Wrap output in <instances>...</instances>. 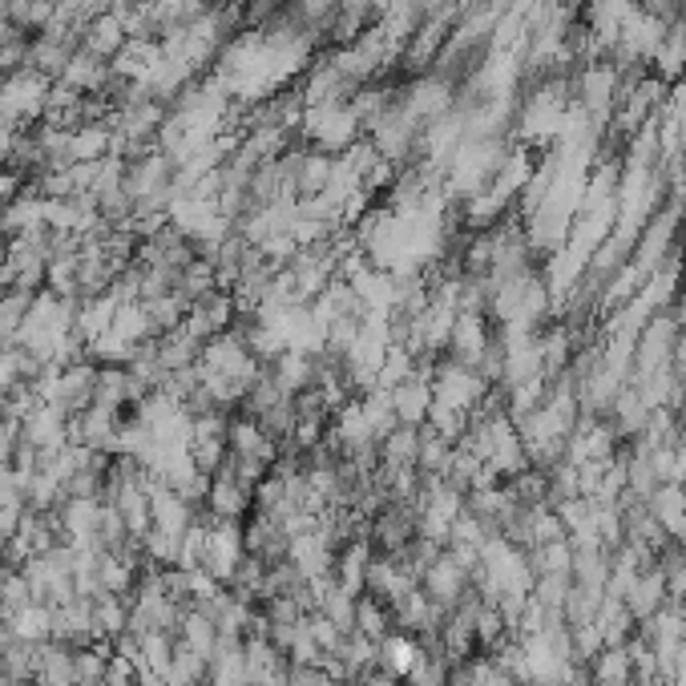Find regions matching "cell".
I'll list each match as a JSON object with an SVG mask.
<instances>
[{
  "label": "cell",
  "mask_w": 686,
  "mask_h": 686,
  "mask_svg": "<svg viewBox=\"0 0 686 686\" xmlns=\"http://www.w3.org/2000/svg\"><path fill=\"white\" fill-rule=\"evenodd\" d=\"M400 105H404V113L424 130V125L441 122L444 113L456 110V81H448L444 73H436V69L416 73V78H408L400 85Z\"/></svg>",
  "instance_id": "obj_1"
},
{
  "label": "cell",
  "mask_w": 686,
  "mask_h": 686,
  "mask_svg": "<svg viewBox=\"0 0 686 686\" xmlns=\"http://www.w3.org/2000/svg\"><path fill=\"white\" fill-rule=\"evenodd\" d=\"M432 364L436 360H421V367L412 372L408 380H400L396 387H384L387 400H392V408H396V421L400 424H412V428H421L428 421L432 412Z\"/></svg>",
  "instance_id": "obj_2"
},
{
  "label": "cell",
  "mask_w": 686,
  "mask_h": 686,
  "mask_svg": "<svg viewBox=\"0 0 686 686\" xmlns=\"http://www.w3.org/2000/svg\"><path fill=\"white\" fill-rule=\"evenodd\" d=\"M234 320H239V307H234V295L231 291H211V295H202L199 303H190L186 307V320H182V327H186L190 335H199L202 343L214 340V335L231 332Z\"/></svg>",
  "instance_id": "obj_3"
},
{
  "label": "cell",
  "mask_w": 686,
  "mask_h": 686,
  "mask_svg": "<svg viewBox=\"0 0 686 686\" xmlns=\"http://www.w3.org/2000/svg\"><path fill=\"white\" fill-rule=\"evenodd\" d=\"M493 332H497V327H493V320H488L485 311H456L444 355H453L461 364H476L481 352L488 347V340H493Z\"/></svg>",
  "instance_id": "obj_4"
},
{
  "label": "cell",
  "mask_w": 686,
  "mask_h": 686,
  "mask_svg": "<svg viewBox=\"0 0 686 686\" xmlns=\"http://www.w3.org/2000/svg\"><path fill=\"white\" fill-rule=\"evenodd\" d=\"M243 542H246V554L263 557L266 565L291 562V533L283 529V521H275V517L251 513V517L243 521Z\"/></svg>",
  "instance_id": "obj_5"
},
{
  "label": "cell",
  "mask_w": 686,
  "mask_h": 686,
  "mask_svg": "<svg viewBox=\"0 0 686 686\" xmlns=\"http://www.w3.org/2000/svg\"><path fill=\"white\" fill-rule=\"evenodd\" d=\"M206 510L214 513L219 521H246L251 510H255V488H246L243 481H234L226 468L211 476V488H206Z\"/></svg>",
  "instance_id": "obj_6"
},
{
  "label": "cell",
  "mask_w": 686,
  "mask_h": 686,
  "mask_svg": "<svg viewBox=\"0 0 686 686\" xmlns=\"http://www.w3.org/2000/svg\"><path fill=\"white\" fill-rule=\"evenodd\" d=\"M468 582H473V574H468L465 565L456 562L448 549H444V554L436 557V562H432L428 569L421 574V589L428 594L432 602H436V606H444V609H448L456 598H461V594H465Z\"/></svg>",
  "instance_id": "obj_7"
},
{
  "label": "cell",
  "mask_w": 686,
  "mask_h": 686,
  "mask_svg": "<svg viewBox=\"0 0 686 686\" xmlns=\"http://www.w3.org/2000/svg\"><path fill=\"white\" fill-rule=\"evenodd\" d=\"M226 453L231 456H246V461H263L266 468L275 465L279 456V441H271L263 428H259L251 416L243 412H231V424H226Z\"/></svg>",
  "instance_id": "obj_8"
},
{
  "label": "cell",
  "mask_w": 686,
  "mask_h": 686,
  "mask_svg": "<svg viewBox=\"0 0 686 686\" xmlns=\"http://www.w3.org/2000/svg\"><path fill=\"white\" fill-rule=\"evenodd\" d=\"M125 44H130V29H125L122 17H113V12H105V9L89 17L85 37H81V49L105 57V61H118Z\"/></svg>",
  "instance_id": "obj_9"
},
{
  "label": "cell",
  "mask_w": 686,
  "mask_h": 686,
  "mask_svg": "<svg viewBox=\"0 0 686 686\" xmlns=\"http://www.w3.org/2000/svg\"><path fill=\"white\" fill-rule=\"evenodd\" d=\"M150 525L162 533H174V537H186L190 525H194V505L167 485L150 488Z\"/></svg>",
  "instance_id": "obj_10"
},
{
  "label": "cell",
  "mask_w": 686,
  "mask_h": 686,
  "mask_svg": "<svg viewBox=\"0 0 686 686\" xmlns=\"http://www.w3.org/2000/svg\"><path fill=\"white\" fill-rule=\"evenodd\" d=\"M110 78H113V61H105V57H98V53H89V49H73L65 73H61L57 81L69 85L73 93H101Z\"/></svg>",
  "instance_id": "obj_11"
},
{
  "label": "cell",
  "mask_w": 686,
  "mask_h": 686,
  "mask_svg": "<svg viewBox=\"0 0 686 686\" xmlns=\"http://www.w3.org/2000/svg\"><path fill=\"white\" fill-rule=\"evenodd\" d=\"M21 436L37 448H61V444H69V416L57 412L53 404H37L21 421Z\"/></svg>",
  "instance_id": "obj_12"
},
{
  "label": "cell",
  "mask_w": 686,
  "mask_h": 686,
  "mask_svg": "<svg viewBox=\"0 0 686 686\" xmlns=\"http://www.w3.org/2000/svg\"><path fill=\"white\" fill-rule=\"evenodd\" d=\"M73 646L57 643V638H49V643H41V650H37V670H33V686H78L73 683Z\"/></svg>",
  "instance_id": "obj_13"
},
{
  "label": "cell",
  "mask_w": 686,
  "mask_h": 686,
  "mask_svg": "<svg viewBox=\"0 0 686 686\" xmlns=\"http://www.w3.org/2000/svg\"><path fill=\"white\" fill-rule=\"evenodd\" d=\"M416 453H421V428H412V424H396L380 441V465L392 468V473L416 468Z\"/></svg>",
  "instance_id": "obj_14"
},
{
  "label": "cell",
  "mask_w": 686,
  "mask_h": 686,
  "mask_svg": "<svg viewBox=\"0 0 686 686\" xmlns=\"http://www.w3.org/2000/svg\"><path fill=\"white\" fill-rule=\"evenodd\" d=\"M154 347L167 372H186V367H199V360H202V340L199 335H190L186 327H174V332L158 335Z\"/></svg>",
  "instance_id": "obj_15"
},
{
  "label": "cell",
  "mask_w": 686,
  "mask_h": 686,
  "mask_svg": "<svg viewBox=\"0 0 686 686\" xmlns=\"http://www.w3.org/2000/svg\"><path fill=\"white\" fill-rule=\"evenodd\" d=\"M33 295L37 291H24V287L0 291V347L21 343L24 320H29V307H33Z\"/></svg>",
  "instance_id": "obj_16"
},
{
  "label": "cell",
  "mask_w": 686,
  "mask_h": 686,
  "mask_svg": "<svg viewBox=\"0 0 686 686\" xmlns=\"http://www.w3.org/2000/svg\"><path fill=\"white\" fill-rule=\"evenodd\" d=\"M125 630H130V598L98 594V598H93V638H98V643H113V638Z\"/></svg>",
  "instance_id": "obj_17"
},
{
  "label": "cell",
  "mask_w": 686,
  "mask_h": 686,
  "mask_svg": "<svg viewBox=\"0 0 686 686\" xmlns=\"http://www.w3.org/2000/svg\"><path fill=\"white\" fill-rule=\"evenodd\" d=\"M355 634H364L372 643L392 638V634H396V626H392V606L372 598V594H360V598H355Z\"/></svg>",
  "instance_id": "obj_18"
},
{
  "label": "cell",
  "mask_w": 686,
  "mask_h": 686,
  "mask_svg": "<svg viewBox=\"0 0 686 686\" xmlns=\"http://www.w3.org/2000/svg\"><path fill=\"white\" fill-rule=\"evenodd\" d=\"M178 643L190 646L194 654H202V658H214V650H219V626H214L206 614H202L199 606L186 609L182 614V626H178Z\"/></svg>",
  "instance_id": "obj_19"
},
{
  "label": "cell",
  "mask_w": 686,
  "mask_h": 686,
  "mask_svg": "<svg viewBox=\"0 0 686 686\" xmlns=\"http://www.w3.org/2000/svg\"><path fill=\"white\" fill-rule=\"evenodd\" d=\"M21 481H24V510L49 513V510H57V505L65 501V485H61V476L44 473V468L21 473Z\"/></svg>",
  "instance_id": "obj_20"
},
{
  "label": "cell",
  "mask_w": 686,
  "mask_h": 686,
  "mask_svg": "<svg viewBox=\"0 0 686 686\" xmlns=\"http://www.w3.org/2000/svg\"><path fill=\"white\" fill-rule=\"evenodd\" d=\"M211 291H219V275H214V263L211 259H194V263L182 266V275H178L174 283V295L182 303H199L202 295H211Z\"/></svg>",
  "instance_id": "obj_21"
},
{
  "label": "cell",
  "mask_w": 686,
  "mask_h": 686,
  "mask_svg": "<svg viewBox=\"0 0 686 686\" xmlns=\"http://www.w3.org/2000/svg\"><path fill=\"white\" fill-rule=\"evenodd\" d=\"M113 643H89L73 654V683L78 686H105V666H110Z\"/></svg>",
  "instance_id": "obj_22"
},
{
  "label": "cell",
  "mask_w": 686,
  "mask_h": 686,
  "mask_svg": "<svg viewBox=\"0 0 686 686\" xmlns=\"http://www.w3.org/2000/svg\"><path fill=\"white\" fill-rule=\"evenodd\" d=\"M9 626L21 634V638H29V643H49V638H53V606L33 602V606L9 614Z\"/></svg>",
  "instance_id": "obj_23"
},
{
  "label": "cell",
  "mask_w": 686,
  "mask_h": 686,
  "mask_svg": "<svg viewBox=\"0 0 686 686\" xmlns=\"http://www.w3.org/2000/svg\"><path fill=\"white\" fill-rule=\"evenodd\" d=\"M145 307V320H150V332L158 335H167L174 332V327H182V320H186V303L178 300L174 291L170 295H154V300H138Z\"/></svg>",
  "instance_id": "obj_24"
},
{
  "label": "cell",
  "mask_w": 686,
  "mask_h": 686,
  "mask_svg": "<svg viewBox=\"0 0 686 686\" xmlns=\"http://www.w3.org/2000/svg\"><path fill=\"white\" fill-rule=\"evenodd\" d=\"M453 448L456 444L448 441V436H441L436 428L421 424V453H416V468H421V473L444 476V468H448V461H453Z\"/></svg>",
  "instance_id": "obj_25"
},
{
  "label": "cell",
  "mask_w": 686,
  "mask_h": 686,
  "mask_svg": "<svg viewBox=\"0 0 686 686\" xmlns=\"http://www.w3.org/2000/svg\"><path fill=\"white\" fill-rule=\"evenodd\" d=\"M93 404H98V408H110V412L130 404V380H125V367H98Z\"/></svg>",
  "instance_id": "obj_26"
},
{
  "label": "cell",
  "mask_w": 686,
  "mask_h": 686,
  "mask_svg": "<svg viewBox=\"0 0 686 686\" xmlns=\"http://www.w3.org/2000/svg\"><path fill=\"white\" fill-rule=\"evenodd\" d=\"M0 510H24V481L9 461H0Z\"/></svg>",
  "instance_id": "obj_27"
},
{
  "label": "cell",
  "mask_w": 686,
  "mask_h": 686,
  "mask_svg": "<svg viewBox=\"0 0 686 686\" xmlns=\"http://www.w3.org/2000/svg\"><path fill=\"white\" fill-rule=\"evenodd\" d=\"M21 190H24V182H21V178L12 174V170H0V214L9 211V202L17 199Z\"/></svg>",
  "instance_id": "obj_28"
},
{
  "label": "cell",
  "mask_w": 686,
  "mask_h": 686,
  "mask_svg": "<svg viewBox=\"0 0 686 686\" xmlns=\"http://www.w3.org/2000/svg\"><path fill=\"white\" fill-rule=\"evenodd\" d=\"M355 686H404V678H396L387 666H372V670H367V675L360 678Z\"/></svg>",
  "instance_id": "obj_29"
}]
</instances>
